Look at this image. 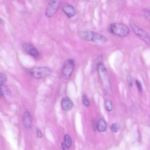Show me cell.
Returning <instances> with one entry per match:
<instances>
[{"label":"cell","instance_id":"obj_1","mask_svg":"<svg viewBox=\"0 0 150 150\" xmlns=\"http://www.w3.org/2000/svg\"><path fill=\"white\" fill-rule=\"evenodd\" d=\"M108 30L112 34L117 36L125 37L129 34L130 30L128 27L123 24L115 23L108 26Z\"/></svg>","mask_w":150,"mask_h":150},{"label":"cell","instance_id":"obj_2","mask_svg":"<svg viewBox=\"0 0 150 150\" xmlns=\"http://www.w3.org/2000/svg\"><path fill=\"white\" fill-rule=\"evenodd\" d=\"M80 35L83 39L90 42L99 41L105 43L107 40L106 37L103 35L91 30H84L80 32Z\"/></svg>","mask_w":150,"mask_h":150},{"label":"cell","instance_id":"obj_3","mask_svg":"<svg viewBox=\"0 0 150 150\" xmlns=\"http://www.w3.org/2000/svg\"><path fill=\"white\" fill-rule=\"evenodd\" d=\"M29 73L33 77L36 79H40L50 75L51 74V71L47 67H37L31 69Z\"/></svg>","mask_w":150,"mask_h":150},{"label":"cell","instance_id":"obj_4","mask_svg":"<svg viewBox=\"0 0 150 150\" xmlns=\"http://www.w3.org/2000/svg\"><path fill=\"white\" fill-rule=\"evenodd\" d=\"M75 66V61L73 59H68L65 61L62 67V72L64 78H69L72 74Z\"/></svg>","mask_w":150,"mask_h":150},{"label":"cell","instance_id":"obj_5","mask_svg":"<svg viewBox=\"0 0 150 150\" xmlns=\"http://www.w3.org/2000/svg\"><path fill=\"white\" fill-rule=\"evenodd\" d=\"M60 0H51L48 3L46 10L45 15L47 17L53 16L57 12L61 3Z\"/></svg>","mask_w":150,"mask_h":150},{"label":"cell","instance_id":"obj_6","mask_svg":"<svg viewBox=\"0 0 150 150\" xmlns=\"http://www.w3.org/2000/svg\"><path fill=\"white\" fill-rule=\"evenodd\" d=\"M131 24L132 28L135 33L145 42L148 44H150V36L149 34L132 23H131Z\"/></svg>","mask_w":150,"mask_h":150},{"label":"cell","instance_id":"obj_7","mask_svg":"<svg viewBox=\"0 0 150 150\" xmlns=\"http://www.w3.org/2000/svg\"><path fill=\"white\" fill-rule=\"evenodd\" d=\"M22 48L26 53L33 57L37 58L39 56V51L31 44H24L22 45Z\"/></svg>","mask_w":150,"mask_h":150},{"label":"cell","instance_id":"obj_8","mask_svg":"<svg viewBox=\"0 0 150 150\" xmlns=\"http://www.w3.org/2000/svg\"><path fill=\"white\" fill-rule=\"evenodd\" d=\"M97 70L101 78L105 82H107L108 78L106 69L101 63L98 64Z\"/></svg>","mask_w":150,"mask_h":150},{"label":"cell","instance_id":"obj_9","mask_svg":"<svg viewBox=\"0 0 150 150\" xmlns=\"http://www.w3.org/2000/svg\"><path fill=\"white\" fill-rule=\"evenodd\" d=\"M23 123L26 128L31 127L32 120L31 116L28 110H26L24 111L23 118Z\"/></svg>","mask_w":150,"mask_h":150},{"label":"cell","instance_id":"obj_10","mask_svg":"<svg viewBox=\"0 0 150 150\" xmlns=\"http://www.w3.org/2000/svg\"><path fill=\"white\" fill-rule=\"evenodd\" d=\"M61 105L62 109L64 111H69L72 108L73 103L71 99L68 97H65L62 99Z\"/></svg>","mask_w":150,"mask_h":150},{"label":"cell","instance_id":"obj_11","mask_svg":"<svg viewBox=\"0 0 150 150\" xmlns=\"http://www.w3.org/2000/svg\"><path fill=\"white\" fill-rule=\"evenodd\" d=\"M64 13L69 18H72L75 15L74 8L71 5L67 4L64 6L62 8Z\"/></svg>","mask_w":150,"mask_h":150},{"label":"cell","instance_id":"obj_12","mask_svg":"<svg viewBox=\"0 0 150 150\" xmlns=\"http://www.w3.org/2000/svg\"><path fill=\"white\" fill-rule=\"evenodd\" d=\"M106 122L103 119H99L96 124L97 129L99 132L105 131L106 129Z\"/></svg>","mask_w":150,"mask_h":150},{"label":"cell","instance_id":"obj_13","mask_svg":"<svg viewBox=\"0 0 150 150\" xmlns=\"http://www.w3.org/2000/svg\"><path fill=\"white\" fill-rule=\"evenodd\" d=\"M105 109L108 111H111L113 109V106L112 103L109 100H107L105 102Z\"/></svg>","mask_w":150,"mask_h":150},{"label":"cell","instance_id":"obj_14","mask_svg":"<svg viewBox=\"0 0 150 150\" xmlns=\"http://www.w3.org/2000/svg\"><path fill=\"white\" fill-rule=\"evenodd\" d=\"M64 139L66 146L67 148H70L71 146L72 141L69 136L68 135H65Z\"/></svg>","mask_w":150,"mask_h":150},{"label":"cell","instance_id":"obj_15","mask_svg":"<svg viewBox=\"0 0 150 150\" xmlns=\"http://www.w3.org/2000/svg\"><path fill=\"white\" fill-rule=\"evenodd\" d=\"M7 78L6 76L2 73L0 74V85L2 86L6 82Z\"/></svg>","mask_w":150,"mask_h":150},{"label":"cell","instance_id":"obj_16","mask_svg":"<svg viewBox=\"0 0 150 150\" xmlns=\"http://www.w3.org/2000/svg\"><path fill=\"white\" fill-rule=\"evenodd\" d=\"M119 128V125L117 123H114L112 124L111 126V129L113 132L117 133Z\"/></svg>","mask_w":150,"mask_h":150},{"label":"cell","instance_id":"obj_17","mask_svg":"<svg viewBox=\"0 0 150 150\" xmlns=\"http://www.w3.org/2000/svg\"><path fill=\"white\" fill-rule=\"evenodd\" d=\"M82 101L83 103L86 106L88 107L90 105V103L89 101L87 98L86 96L85 95L83 96L82 98Z\"/></svg>","mask_w":150,"mask_h":150},{"label":"cell","instance_id":"obj_18","mask_svg":"<svg viewBox=\"0 0 150 150\" xmlns=\"http://www.w3.org/2000/svg\"><path fill=\"white\" fill-rule=\"evenodd\" d=\"M136 84L137 87L139 91L140 92H141L142 91V90H143V89H142V87L141 83L140 81H139L138 80H136Z\"/></svg>","mask_w":150,"mask_h":150},{"label":"cell","instance_id":"obj_19","mask_svg":"<svg viewBox=\"0 0 150 150\" xmlns=\"http://www.w3.org/2000/svg\"><path fill=\"white\" fill-rule=\"evenodd\" d=\"M145 17L150 21V10H147L145 12Z\"/></svg>","mask_w":150,"mask_h":150},{"label":"cell","instance_id":"obj_20","mask_svg":"<svg viewBox=\"0 0 150 150\" xmlns=\"http://www.w3.org/2000/svg\"><path fill=\"white\" fill-rule=\"evenodd\" d=\"M37 135L38 137L39 138H41L43 136L42 133L40 130H38L37 131Z\"/></svg>","mask_w":150,"mask_h":150},{"label":"cell","instance_id":"obj_21","mask_svg":"<svg viewBox=\"0 0 150 150\" xmlns=\"http://www.w3.org/2000/svg\"><path fill=\"white\" fill-rule=\"evenodd\" d=\"M128 79H129V83L130 86L132 87L133 85L132 81V79L131 77H129Z\"/></svg>","mask_w":150,"mask_h":150}]
</instances>
